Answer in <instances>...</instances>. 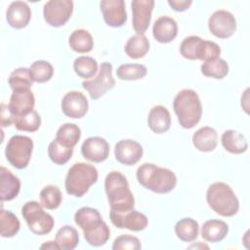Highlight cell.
I'll use <instances>...</instances> for the list:
<instances>
[{
  "label": "cell",
  "instance_id": "6da1fadb",
  "mask_svg": "<svg viewBox=\"0 0 250 250\" xmlns=\"http://www.w3.org/2000/svg\"><path fill=\"white\" fill-rule=\"evenodd\" d=\"M104 189L110 206L109 215H122L134 209L135 199L123 174L109 172L104 179Z\"/></svg>",
  "mask_w": 250,
  "mask_h": 250
},
{
  "label": "cell",
  "instance_id": "7a4b0ae2",
  "mask_svg": "<svg viewBox=\"0 0 250 250\" xmlns=\"http://www.w3.org/2000/svg\"><path fill=\"white\" fill-rule=\"evenodd\" d=\"M137 180L145 188L156 193H168L177 184L174 172L152 163H144L138 168Z\"/></svg>",
  "mask_w": 250,
  "mask_h": 250
},
{
  "label": "cell",
  "instance_id": "3957f363",
  "mask_svg": "<svg viewBox=\"0 0 250 250\" xmlns=\"http://www.w3.org/2000/svg\"><path fill=\"white\" fill-rule=\"evenodd\" d=\"M173 108L180 125L185 129L193 128L202 115L200 99L197 93L191 89H184L176 95Z\"/></svg>",
  "mask_w": 250,
  "mask_h": 250
},
{
  "label": "cell",
  "instance_id": "277c9868",
  "mask_svg": "<svg viewBox=\"0 0 250 250\" xmlns=\"http://www.w3.org/2000/svg\"><path fill=\"white\" fill-rule=\"evenodd\" d=\"M206 200L209 207L223 217H232L239 209V202L234 191L223 182H216L208 187Z\"/></svg>",
  "mask_w": 250,
  "mask_h": 250
},
{
  "label": "cell",
  "instance_id": "5b68a950",
  "mask_svg": "<svg viewBox=\"0 0 250 250\" xmlns=\"http://www.w3.org/2000/svg\"><path fill=\"white\" fill-rule=\"evenodd\" d=\"M98 170L95 166L85 162L75 163L66 174L65 190L70 195L81 197L98 181Z\"/></svg>",
  "mask_w": 250,
  "mask_h": 250
},
{
  "label": "cell",
  "instance_id": "8992f818",
  "mask_svg": "<svg viewBox=\"0 0 250 250\" xmlns=\"http://www.w3.org/2000/svg\"><path fill=\"white\" fill-rule=\"evenodd\" d=\"M43 206L37 201H28L21 208V215L25 220L28 229L37 235H45L54 228L53 217L46 213Z\"/></svg>",
  "mask_w": 250,
  "mask_h": 250
},
{
  "label": "cell",
  "instance_id": "52a82bcc",
  "mask_svg": "<svg viewBox=\"0 0 250 250\" xmlns=\"http://www.w3.org/2000/svg\"><path fill=\"white\" fill-rule=\"evenodd\" d=\"M33 149V142L29 137L15 135L5 148V155L8 162L17 169H24L30 160Z\"/></svg>",
  "mask_w": 250,
  "mask_h": 250
},
{
  "label": "cell",
  "instance_id": "ba28073f",
  "mask_svg": "<svg viewBox=\"0 0 250 250\" xmlns=\"http://www.w3.org/2000/svg\"><path fill=\"white\" fill-rule=\"evenodd\" d=\"M115 85V80L112 76V65L107 62H104L100 65L97 76L93 79L82 82L83 88L89 93L92 100H99L108 90Z\"/></svg>",
  "mask_w": 250,
  "mask_h": 250
},
{
  "label": "cell",
  "instance_id": "9c48e42d",
  "mask_svg": "<svg viewBox=\"0 0 250 250\" xmlns=\"http://www.w3.org/2000/svg\"><path fill=\"white\" fill-rule=\"evenodd\" d=\"M73 12V2L70 0H51L45 3L43 16L45 21L54 27L67 22Z\"/></svg>",
  "mask_w": 250,
  "mask_h": 250
},
{
  "label": "cell",
  "instance_id": "30bf717a",
  "mask_svg": "<svg viewBox=\"0 0 250 250\" xmlns=\"http://www.w3.org/2000/svg\"><path fill=\"white\" fill-rule=\"evenodd\" d=\"M210 32L218 38H229L234 34L236 21L234 16L226 10H218L208 20Z\"/></svg>",
  "mask_w": 250,
  "mask_h": 250
},
{
  "label": "cell",
  "instance_id": "8fae6325",
  "mask_svg": "<svg viewBox=\"0 0 250 250\" xmlns=\"http://www.w3.org/2000/svg\"><path fill=\"white\" fill-rule=\"evenodd\" d=\"M101 11L105 23L112 27H120L127 21L125 2L123 0H103Z\"/></svg>",
  "mask_w": 250,
  "mask_h": 250
},
{
  "label": "cell",
  "instance_id": "7c38bea8",
  "mask_svg": "<svg viewBox=\"0 0 250 250\" xmlns=\"http://www.w3.org/2000/svg\"><path fill=\"white\" fill-rule=\"evenodd\" d=\"M131 7L133 13V28L138 34H145L150 23L154 1L134 0L131 3Z\"/></svg>",
  "mask_w": 250,
  "mask_h": 250
},
{
  "label": "cell",
  "instance_id": "4fadbf2b",
  "mask_svg": "<svg viewBox=\"0 0 250 250\" xmlns=\"http://www.w3.org/2000/svg\"><path fill=\"white\" fill-rule=\"evenodd\" d=\"M114 155L121 164L132 166L141 160L143 146L134 140H121L114 146Z\"/></svg>",
  "mask_w": 250,
  "mask_h": 250
},
{
  "label": "cell",
  "instance_id": "5bb4252c",
  "mask_svg": "<svg viewBox=\"0 0 250 250\" xmlns=\"http://www.w3.org/2000/svg\"><path fill=\"white\" fill-rule=\"evenodd\" d=\"M62 110L70 118H81L88 111V101L86 96L79 91L66 93L62 100Z\"/></svg>",
  "mask_w": 250,
  "mask_h": 250
},
{
  "label": "cell",
  "instance_id": "9a60e30c",
  "mask_svg": "<svg viewBox=\"0 0 250 250\" xmlns=\"http://www.w3.org/2000/svg\"><path fill=\"white\" fill-rule=\"evenodd\" d=\"M81 153L85 159L100 163L108 157L109 146L105 139L102 137H90L83 142Z\"/></svg>",
  "mask_w": 250,
  "mask_h": 250
},
{
  "label": "cell",
  "instance_id": "2e32d148",
  "mask_svg": "<svg viewBox=\"0 0 250 250\" xmlns=\"http://www.w3.org/2000/svg\"><path fill=\"white\" fill-rule=\"evenodd\" d=\"M109 219L116 228L133 231L144 230L148 224L146 216L135 209L122 215H109Z\"/></svg>",
  "mask_w": 250,
  "mask_h": 250
},
{
  "label": "cell",
  "instance_id": "e0dca14e",
  "mask_svg": "<svg viewBox=\"0 0 250 250\" xmlns=\"http://www.w3.org/2000/svg\"><path fill=\"white\" fill-rule=\"evenodd\" d=\"M35 99L30 89L14 90L8 104L10 111L15 116H20L33 110Z\"/></svg>",
  "mask_w": 250,
  "mask_h": 250
},
{
  "label": "cell",
  "instance_id": "ac0fdd59",
  "mask_svg": "<svg viewBox=\"0 0 250 250\" xmlns=\"http://www.w3.org/2000/svg\"><path fill=\"white\" fill-rule=\"evenodd\" d=\"M31 18V11L27 3L23 1L12 2L6 12L8 23L17 29L25 27Z\"/></svg>",
  "mask_w": 250,
  "mask_h": 250
},
{
  "label": "cell",
  "instance_id": "d6986e66",
  "mask_svg": "<svg viewBox=\"0 0 250 250\" xmlns=\"http://www.w3.org/2000/svg\"><path fill=\"white\" fill-rule=\"evenodd\" d=\"M21 189V182L10 170L0 168V198L1 201H10L18 196Z\"/></svg>",
  "mask_w": 250,
  "mask_h": 250
},
{
  "label": "cell",
  "instance_id": "ffe728a7",
  "mask_svg": "<svg viewBox=\"0 0 250 250\" xmlns=\"http://www.w3.org/2000/svg\"><path fill=\"white\" fill-rule=\"evenodd\" d=\"M153 37L160 43L173 41L178 34V25L174 19L163 16L158 18L152 27Z\"/></svg>",
  "mask_w": 250,
  "mask_h": 250
},
{
  "label": "cell",
  "instance_id": "44dd1931",
  "mask_svg": "<svg viewBox=\"0 0 250 250\" xmlns=\"http://www.w3.org/2000/svg\"><path fill=\"white\" fill-rule=\"evenodd\" d=\"M147 124L150 130L156 134L167 132L171 125L170 112L163 105L153 106L148 113Z\"/></svg>",
  "mask_w": 250,
  "mask_h": 250
},
{
  "label": "cell",
  "instance_id": "7402d4cb",
  "mask_svg": "<svg viewBox=\"0 0 250 250\" xmlns=\"http://www.w3.org/2000/svg\"><path fill=\"white\" fill-rule=\"evenodd\" d=\"M218 143V134L212 127H201L192 136V144L200 151H213Z\"/></svg>",
  "mask_w": 250,
  "mask_h": 250
},
{
  "label": "cell",
  "instance_id": "603a6c76",
  "mask_svg": "<svg viewBox=\"0 0 250 250\" xmlns=\"http://www.w3.org/2000/svg\"><path fill=\"white\" fill-rule=\"evenodd\" d=\"M74 222L83 232H86L100 226L104 221L97 209L92 207H82L75 212Z\"/></svg>",
  "mask_w": 250,
  "mask_h": 250
},
{
  "label": "cell",
  "instance_id": "cb8c5ba5",
  "mask_svg": "<svg viewBox=\"0 0 250 250\" xmlns=\"http://www.w3.org/2000/svg\"><path fill=\"white\" fill-rule=\"evenodd\" d=\"M229 232V226L221 220H208L201 228V236L209 242L223 240Z\"/></svg>",
  "mask_w": 250,
  "mask_h": 250
},
{
  "label": "cell",
  "instance_id": "d4e9b609",
  "mask_svg": "<svg viewBox=\"0 0 250 250\" xmlns=\"http://www.w3.org/2000/svg\"><path fill=\"white\" fill-rule=\"evenodd\" d=\"M221 142L226 150L233 154H240L247 150L248 143L245 137L234 130H227L221 137Z\"/></svg>",
  "mask_w": 250,
  "mask_h": 250
},
{
  "label": "cell",
  "instance_id": "484cf974",
  "mask_svg": "<svg viewBox=\"0 0 250 250\" xmlns=\"http://www.w3.org/2000/svg\"><path fill=\"white\" fill-rule=\"evenodd\" d=\"M124 50L126 55L133 60L144 58L149 50V41L145 34L137 33L128 39Z\"/></svg>",
  "mask_w": 250,
  "mask_h": 250
},
{
  "label": "cell",
  "instance_id": "4316f807",
  "mask_svg": "<svg viewBox=\"0 0 250 250\" xmlns=\"http://www.w3.org/2000/svg\"><path fill=\"white\" fill-rule=\"evenodd\" d=\"M68 44L74 52L84 54L92 51L94 41L86 29H75L68 38Z\"/></svg>",
  "mask_w": 250,
  "mask_h": 250
},
{
  "label": "cell",
  "instance_id": "83f0119b",
  "mask_svg": "<svg viewBox=\"0 0 250 250\" xmlns=\"http://www.w3.org/2000/svg\"><path fill=\"white\" fill-rule=\"evenodd\" d=\"M198 223L191 218H184L175 225V233L183 241L191 242L198 236Z\"/></svg>",
  "mask_w": 250,
  "mask_h": 250
},
{
  "label": "cell",
  "instance_id": "f1b7e54d",
  "mask_svg": "<svg viewBox=\"0 0 250 250\" xmlns=\"http://www.w3.org/2000/svg\"><path fill=\"white\" fill-rule=\"evenodd\" d=\"M81 137L80 128L73 123H65L62 125L56 135V140L67 147H74Z\"/></svg>",
  "mask_w": 250,
  "mask_h": 250
},
{
  "label": "cell",
  "instance_id": "f546056e",
  "mask_svg": "<svg viewBox=\"0 0 250 250\" xmlns=\"http://www.w3.org/2000/svg\"><path fill=\"white\" fill-rule=\"evenodd\" d=\"M55 241L59 245L60 249L72 250L78 245L79 235L76 229L71 226L65 225L57 231Z\"/></svg>",
  "mask_w": 250,
  "mask_h": 250
},
{
  "label": "cell",
  "instance_id": "4dcf8cb0",
  "mask_svg": "<svg viewBox=\"0 0 250 250\" xmlns=\"http://www.w3.org/2000/svg\"><path fill=\"white\" fill-rule=\"evenodd\" d=\"M15 127L20 131L35 132L41 125V117L36 110H31L25 114L15 116L13 118Z\"/></svg>",
  "mask_w": 250,
  "mask_h": 250
},
{
  "label": "cell",
  "instance_id": "1f68e13d",
  "mask_svg": "<svg viewBox=\"0 0 250 250\" xmlns=\"http://www.w3.org/2000/svg\"><path fill=\"white\" fill-rule=\"evenodd\" d=\"M21 223L11 211L1 209L0 212V234L2 237H12L20 230Z\"/></svg>",
  "mask_w": 250,
  "mask_h": 250
},
{
  "label": "cell",
  "instance_id": "d6a6232c",
  "mask_svg": "<svg viewBox=\"0 0 250 250\" xmlns=\"http://www.w3.org/2000/svg\"><path fill=\"white\" fill-rule=\"evenodd\" d=\"M201 72L207 77L223 79L229 73V64L225 60L218 58L216 60L203 62L201 64Z\"/></svg>",
  "mask_w": 250,
  "mask_h": 250
},
{
  "label": "cell",
  "instance_id": "836d02e7",
  "mask_svg": "<svg viewBox=\"0 0 250 250\" xmlns=\"http://www.w3.org/2000/svg\"><path fill=\"white\" fill-rule=\"evenodd\" d=\"M73 69L79 77L88 79L97 73L98 62L92 57L81 56L75 59L73 62Z\"/></svg>",
  "mask_w": 250,
  "mask_h": 250
},
{
  "label": "cell",
  "instance_id": "e575fe53",
  "mask_svg": "<svg viewBox=\"0 0 250 250\" xmlns=\"http://www.w3.org/2000/svg\"><path fill=\"white\" fill-rule=\"evenodd\" d=\"M29 73L33 82L44 83L52 78L54 74V68L49 62L40 60L34 62L30 65Z\"/></svg>",
  "mask_w": 250,
  "mask_h": 250
},
{
  "label": "cell",
  "instance_id": "d590c367",
  "mask_svg": "<svg viewBox=\"0 0 250 250\" xmlns=\"http://www.w3.org/2000/svg\"><path fill=\"white\" fill-rule=\"evenodd\" d=\"M72 153V147L62 146L56 139L53 140L48 146V155L50 159L57 165L65 164L71 158Z\"/></svg>",
  "mask_w": 250,
  "mask_h": 250
},
{
  "label": "cell",
  "instance_id": "8d00e7d4",
  "mask_svg": "<svg viewBox=\"0 0 250 250\" xmlns=\"http://www.w3.org/2000/svg\"><path fill=\"white\" fill-rule=\"evenodd\" d=\"M62 192L57 186H46L40 191L41 205L49 210L57 209L62 203Z\"/></svg>",
  "mask_w": 250,
  "mask_h": 250
},
{
  "label": "cell",
  "instance_id": "74e56055",
  "mask_svg": "<svg viewBox=\"0 0 250 250\" xmlns=\"http://www.w3.org/2000/svg\"><path fill=\"white\" fill-rule=\"evenodd\" d=\"M9 85L12 90L30 89L32 86V79L30 77L29 69L26 67H19L15 69L9 76Z\"/></svg>",
  "mask_w": 250,
  "mask_h": 250
},
{
  "label": "cell",
  "instance_id": "f35d334b",
  "mask_svg": "<svg viewBox=\"0 0 250 250\" xmlns=\"http://www.w3.org/2000/svg\"><path fill=\"white\" fill-rule=\"evenodd\" d=\"M147 69L144 64L140 63H125L119 65L116 70V75L121 80H138L146 75Z\"/></svg>",
  "mask_w": 250,
  "mask_h": 250
},
{
  "label": "cell",
  "instance_id": "ab89813d",
  "mask_svg": "<svg viewBox=\"0 0 250 250\" xmlns=\"http://www.w3.org/2000/svg\"><path fill=\"white\" fill-rule=\"evenodd\" d=\"M110 236V230L107 227V225L103 222L100 226L97 228L84 232V237L86 241L92 245V246H102L105 244Z\"/></svg>",
  "mask_w": 250,
  "mask_h": 250
},
{
  "label": "cell",
  "instance_id": "60d3db41",
  "mask_svg": "<svg viewBox=\"0 0 250 250\" xmlns=\"http://www.w3.org/2000/svg\"><path fill=\"white\" fill-rule=\"evenodd\" d=\"M220 54L221 48L217 43L202 39L197 48L196 59L205 62L208 61L218 59L220 57Z\"/></svg>",
  "mask_w": 250,
  "mask_h": 250
},
{
  "label": "cell",
  "instance_id": "b9f144b4",
  "mask_svg": "<svg viewBox=\"0 0 250 250\" xmlns=\"http://www.w3.org/2000/svg\"><path fill=\"white\" fill-rule=\"evenodd\" d=\"M201 40L202 39L199 36H195V35L186 37L180 46L181 55L188 60H191V61L197 60L196 59L197 48Z\"/></svg>",
  "mask_w": 250,
  "mask_h": 250
},
{
  "label": "cell",
  "instance_id": "7bdbcfd3",
  "mask_svg": "<svg viewBox=\"0 0 250 250\" xmlns=\"http://www.w3.org/2000/svg\"><path fill=\"white\" fill-rule=\"evenodd\" d=\"M142 248L141 242L138 237L123 234L116 237L112 244L113 250H139Z\"/></svg>",
  "mask_w": 250,
  "mask_h": 250
},
{
  "label": "cell",
  "instance_id": "ee69618b",
  "mask_svg": "<svg viewBox=\"0 0 250 250\" xmlns=\"http://www.w3.org/2000/svg\"><path fill=\"white\" fill-rule=\"evenodd\" d=\"M0 119H1V126L2 127H8L13 123V114L10 111L9 106L7 104H1Z\"/></svg>",
  "mask_w": 250,
  "mask_h": 250
},
{
  "label": "cell",
  "instance_id": "f6af8a7d",
  "mask_svg": "<svg viewBox=\"0 0 250 250\" xmlns=\"http://www.w3.org/2000/svg\"><path fill=\"white\" fill-rule=\"evenodd\" d=\"M191 3V0H168L169 6L177 12H183L188 10Z\"/></svg>",
  "mask_w": 250,
  "mask_h": 250
},
{
  "label": "cell",
  "instance_id": "bcb514c9",
  "mask_svg": "<svg viewBox=\"0 0 250 250\" xmlns=\"http://www.w3.org/2000/svg\"><path fill=\"white\" fill-rule=\"evenodd\" d=\"M41 249H52V250H59L60 247L56 241H48L40 246Z\"/></svg>",
  "mask_w": 250,
  "mask_h": 250
}]
</instances>
